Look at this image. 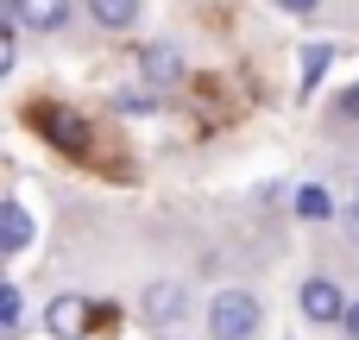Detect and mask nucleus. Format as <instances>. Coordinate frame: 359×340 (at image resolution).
<instances>
[{
  "label": "nucleus",
  "mask_w": 359,
  "mask_h": 340,
  "mask_svg": "<svg viewBox=\"0 0 359 340\" xmlns=\"http://www.w3.org/2000/svg\"><path fill=\"white\" fill-rule=\"evenodd\" d=\"M0 246H6V252H25V246H32V215H25L19 202L0 208Z\"/></svg>",
  "instance_id": "6"
},
{
  "label": "nucleus",
  "mask_w": 359,
  "mask_h": 340,
  "mask_svg": "<svg viewBox=\"0 0 359 340\" xmlns=\"http://www.w3.org/2000/svg\"><path fill=\"white\" fill-rule=\"evenodd\" d=\"M278 6H290V13H316V0H278Z\"/></svg>",
  "instance_id": "15"
},
{
  "label": "nucleus",
  "mask_w": 359,
  "mask_h": 340,
  "mask_svg": "<svg viewBox=\"0 0 359 340\" xmlns=\"http://www.w3.org/2000/svg\"><path fill=\"white\" fill-rule=\"evenodd\" d=\"M297 215H309V221H322V215H328V196H322L316 183H309V189H297Z\"/></svg>",
  "instance_id": "11"
},
{
  "label": "nucleus",
  "mask_w": 359,
  "mask_h": 340,
  "mask_svg": "<svg viewBox=\"0 0 359 340\" xmlns=\"http://www.w3.org/2000/svg\"><path fill=\"white\" fill-rule=\"evenodd\" d=\"M95 322H101V309H95L88 297H50V309H44V328L57 340H82Z\"/></svg>",
  "instance_id": "3"
},
{
  "label": "nucleus",
  "mask_w": 359,
  "mask_h": 340,
  "mask_svg": "<svg viewBox=\"0 0 359 340\" xmlns=\"http://www.w3.org/2000/svg\"><path fill=\"white\" fill-rule=\"evenodd\" d=\"M139 69H145V82L164 88V82L183 76V57H177V44H145V50H139Z\"/></svg>",
  "instance_id": "5"
},
{
  "label": "nucleus",
  "mask_w": 359,
  "mask_h": 340,
  "mask_svg": "<svg viewBox=\"0 0 359 340\" xmlns=\"http://www.w3.org/2000/svg\"><path fill=\"white\" fill-rule=\"evenodd\" d=\"M38 126H44V139H50L57 151H69V158H88V145H95L88 120H82V114H69V107H44V114H38Z\"/></svg>",
  "instance_id": "2"
},
{
  "label": "nucleus",
  "mask_w": 359,
  "mask_h": 340,
  "mask_svg": "<svg viewBox=\"0 0 359 340\" xmlns=\"http://www.w3.org/2000/svg\"><path fill=\"white\" fill-rule=\"evenodd\" d=\"M145 309H151L158 322H170V315L183 309V284H158V290H145Z\"/></svg>",
  "instance_id": "9"
},
{
  "label": "nucleus",
  "mask_w": 359,
  "mask_h": 340,
  "mask_svg": "<svg viewBox=\"0 0 359 340\" xmlns=\"http://www.w3.org/2000/svg\"><path fill=\"white\" fill-rule=\"evenodd\" d=\"M0 315H6V328H19V290H13V284L0 290Z\"/></svg>",
  "instance_id": "12"
},
{
  "label": "nucleus",
  "mask_w": 359,
  "mask_h": 340,
  "mask_svg": "<svg viewBox=\"0 0 359 340\" xmlns=\"http://www.w3.org/2000/svg\"><path fill=\"white\" fill-rule=\"evenodd\" d=\"M341 114H347V120H359V88H347V101H341Z\"/></svg>",
  "instance_id": "13"
},
{
  "label": "nucleus",
  "mask_w": 359,
  "mask_h": 340,
  "mask_svg": "<svg viewBox=\"0 0 359 340\" xmlns=\"http://www.w3.org/2000/svg\"><path fill=\"white\" fill-rule=\"evenodd\" d=\"M88 13H95V25L120 32V25H133V19H139V0H88Z\"/></svg>",
  "instance_id": "8"
},
{
  "label": "nucleus",
  "mask_w": 359,
  "mask_h": 340,
  "mask_svg": "<svg viewBox=\"0 0 359 340\" xmlns=\"http://www.w3.org/2000/svg\"><path fill=\"white\" fill-rule=\"evenodd\" d=\"M69 25V0H25V32H57Z\"/></svg>",
  "instance_id": "7"
},
{
  "label": "nucleus",
  "mask_w": 359,
  "mask_h": 340,
  "mask_svg": "<svg viewBox=\"0 0 359 340\" xmlns=\"http://www.w3.org/2000/svg\"><path fill=\"white\" fill-rule=\"evenodd\" d=\"M208 328H215V340H259V297H246V290L215 297Z\"/></svg>",
  "instance_id": "1"
},
{
  "label": "nucleus",
  "mask_w": 359,
  "mask_h": 340,
  "mask_svg": "<svg viewBox=\"0 0 359 340\" xmlns=\"http://www.w3.org/2000/svg\"><path fill=\"white\" fill-rule=\"evenodd\" d=\"M303 315L309 322H347V297L328 278H303Z\"/></svg>",
  "instance_id": "4"
},
{
  "label": "nucleus",
  "mask_w": 359,
  "mask_h": 340,
  "mask_svg": "<svg viewBox=\"0 0 359 340\" xmlns=\"http://www.w3.org/2000/svg\"><path fill=\"white\" fill-rule=\"evenodd\" d=\"M322 69H328V44H309V50H303V88H316Z\"/></svg>",
  "instance_id": "10"
},
{
  "label": "nucleus",
  "mask_w": 359,
  "mask_h": 340,
  "mask_svg": "<svg viewBox=\"0 0 359 340\" xmlns=\"http://www.w3.org/2000/svg\"><path fill=\"white\" fill-rule=\"evenodd\" d=\"M347 334L359 340V303H347Z\"/></svg>",
  "instance_id": "14"
}]
</instances>
